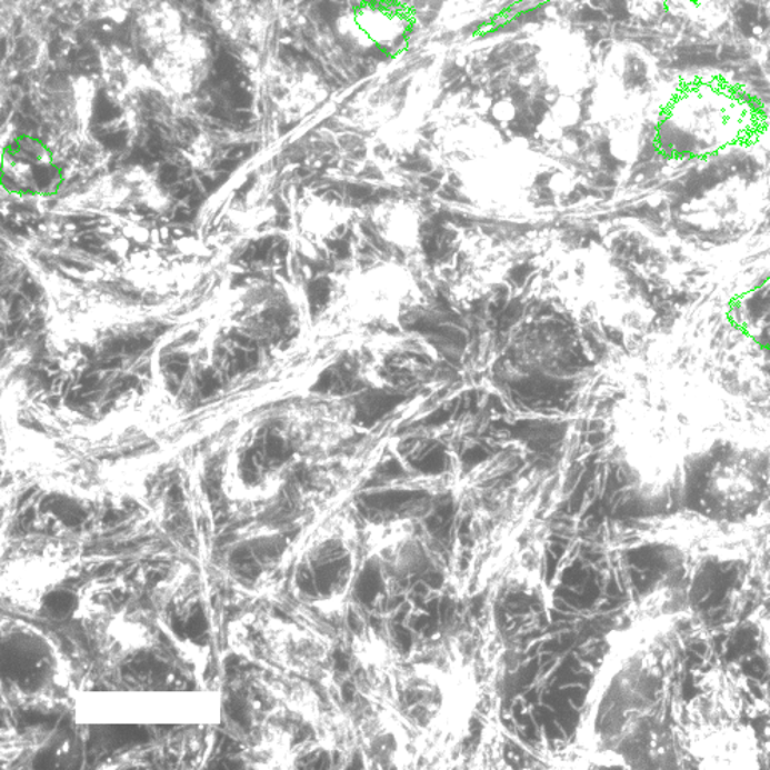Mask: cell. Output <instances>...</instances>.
<instances>
[{"label":"cell","instance_id":"obj_6","mask_svg":"<svg viewBox=\"0 0 770 770\" xmlns=\"http://www.w3.org/2000/svg\"><path fill=\"white\" fill-rule=\"evenodd\" d=\"M266 453L269 460L282 462L289 458L290 449L281 438L269 437V440L266 442Z\"/></svg>","mask_w":770,"mask_h":770},{"label":"cell","instance_id":"obj_4","mask_svg":"<svg viewBox=\"0 0 770 770\" xmlns=\"http://www.w3.org/2000/svg\"><path fill=\"white\" fill-rule=\"evenodd\" d=\"M231 564L238 570L239 574L246 580H257L259 574H261V569H259L257 557H254L253 550L249 548L238 549L237 552L231 557Z\"/></svg>","mask_w":770,"mask_h":770},{"label":"cell","instance_id":"obj_5","mask_svg":"<svg viewBox=\"0 0 770 770\" xmlns=\"http://www.w3.org/2000/svg\"><path fill=\"white\" fill-rule=\"evenodd\" d=\"M181 633L183 637H189L191 640H199L207 632V620L201 608L194 610L193 616L189 618L181 626Z\"/></svg>","mask_w":770,"mask_h":770},{"label":"cell","instance_id":"obj_3","mask_svg":"<svg viewBox=\"0 0 770 770\" xmlns=\"http://www.w3.org/2000/svg\"><path fill=\"white\" fill-rule=\"evenodd\" d=\"M51 510L56 517L68 526V528H76V526L82 524L87 520V512L81 506L76 504L74 501L68 500V498H53L50 502Z\"/></svg>","mask_w":770,"mask_h":770},{"label":"cell","instance_id":"obj_1","mask_svg":"<svg viewBox=\"0 0 770 770\" xmlns=\"http://www.w3.org/2000/svg\"><path fill=\"white\" fill-rule=\"evenodd\" d=\"M353 578V557L341 541H327L310 566L299 569L298 586L309 597H333L349 588Z\"/></svg>","mask_w":770,"mask_h":770},{"label":"cell","instance_id":"obj_2","mask_svg":"<svg viewBox=\"0 0 770 770\" xmlns=\"http://www.w3.org/2000/svg\"><path fill=\"white\" fill-rule=\"evenodd\" d=\"M78 604V594L70 590H54L43 598V610L54 621H63L73 616Z\"/></svg>","mask_w":770,"mask_h":770}]
</instances>
